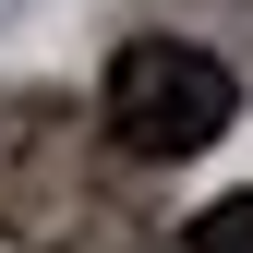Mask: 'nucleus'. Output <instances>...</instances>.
Listing matches in <instances>:
<instances>
[{"mask_svg": "<svg viewBox=\"0 0 253 253\" xmlns=\"http://www.w3.org/2000/svg\"><path fill=\"white\" fill-rule=\"evenodd\" d=\"M0 229L24 253H145V205L97 157L84 109H60V97L0 109Z\"/></svg>", "mask_w": 253, "mask_h": 253, "instance_id": "obj_1", "label": "nucleus"}, {"mask_svg": "<svg viewBox=\"0 0 253 253\" xmlns=\"http://www.w3.org/2000/svg\"><path fill=\"white\" fill-rule=\"evenodd\" d=\"M241 121V84H229V60L193 48V37H133V48H109V84H97V133L121 157H205L217 133Z\"/></svg>", "mask_w": 253, "mask_h": 253, "instance_id": "obj_2", "label": "nucleus"}, {"mask_svg": "<svg viewBox=\"0 0 253 253\" xmlns=\"http://www.w3.org/2000/svg\"><path fill=\"white\" fill-rule=\"evenodd\" d=\"M181 253H253V193H217L193 229H181Z\"/></svg>", "mask_w": 253, "mask_h": 253, "instance_id": "obj_3", "label": "nucleus"}]
</instances>
